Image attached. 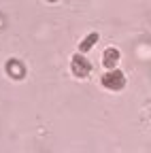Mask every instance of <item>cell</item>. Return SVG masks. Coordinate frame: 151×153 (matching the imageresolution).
<instances>
[{
    "label": "cell",
    "mask_w": 151,
    "mask_h": 153,
    "mask_svg": "<svg viewBox=\"0 0 151 153\" xmlns=\"http://www.w3.org/2000/svg\"><path fill=\"white\" fill-rule=\"evenodd\" d=\"M102 83H104L106 87H111V89H119V87H123L126 79H123L121 72H109V74H104Z\"/></svg>",
    "instance_id": "2"
},
{
    "label": "cell",
    "mask_w": 151,
    "mask_h": 153,
    "mask_svg": "<svg viewBox=\"0 0 151 153\" xmlns=\"http://www.w3.org/2000/svg\"><path fill=\"white\" fill-rule=\"evenodd\" d=\"M9 70L15 74V79H19V76L24 74V68H19V66H17L15 62H11V64H9Z\"/></svg>",
    "instance_id": "5"
},
{
    "label": "cell",
    "mask_w": 151,
    "mask_h": 153,
    "mask_svg": "<svg viewBox=\"0 0 151 153\" xmlns=\"http://www.w3.org/2000/svg\"><path fill=\"white\" fill-rule=\"evenodd\" d=\"M102 57H104V60H102V64H104L106 68H111V66H115V64H117V60H119V53H117V49H106Z\"/></svg>",
    "instance_id": "3"
},
{
    "label": "cell",
    "mask_w": 151,
    "mask_h": 153,
    "mask_svg": "<svg viewBox=\"0 0 151 153\" xmlns=\"http://www.w3.org/2000/svg\"><path fill=\"white\" fill-rule=\"evenodd\" d=\"M70 68H72V72L77 74V76H87L89 74V70H91V66H89V62L85 60V57H81V55H74L72 57V64H70Z\"/></svg>",
    "instance_id": "1"
},
{
    "label": "cell",
    "mask_w": 151,
    "mask_h": 153,
    "mask_svg": "<svg viewBox=\"0 0 151 153\" xmlns=\"http://www.w3.org/2000/svg\"><path fill=\"white\" fill-rule=\"evenodd\" d=\"M98 41V34H91V36H85L83 38V43H81V51H87L94 43H96Z\"/></svg>",
    "instance_id": "4"
}]
</instances>
